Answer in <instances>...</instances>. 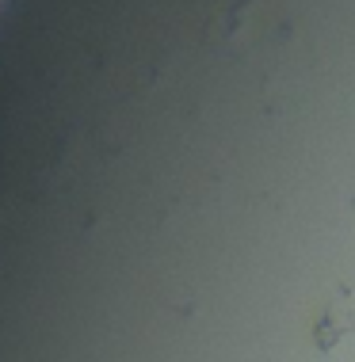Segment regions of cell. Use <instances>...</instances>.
Listing matches in <instances>:
<instances>
[{
    "label": "cell",
    "mask_w": 355,
    "mask_h": 362,
    "mask_svg": "<svg viewBox=\"0 0 355 362\" xmlns=\"http://www.w3.org/2000/svg\"><path fill=\"white\" fill-rule=\"evenodd\" d=\"M313 344L317 351L329 355L337 344H344L348 336H355V309H351V290H337L332 293V301L317 313V320H313Z\"/></svg>",
    "instance_id": "cell-1"
}]
</instances>
